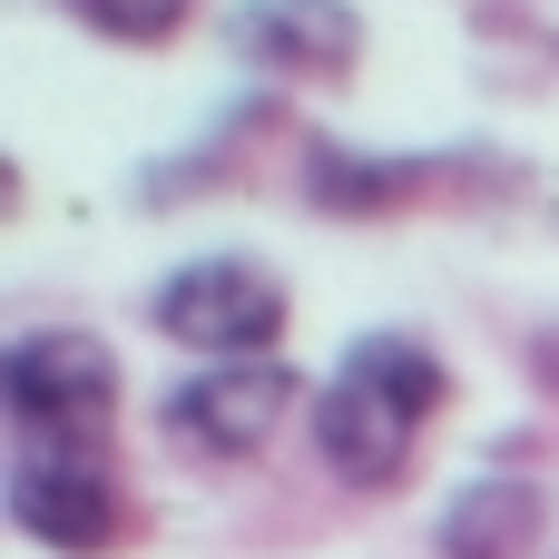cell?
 Wrapping results in <instances>:
<instances>
[{
	"label": "cell",
	"mask_w": 559,
	"mask_h": 559,
	"mask_svg": "<svg viewBox=\"0 0 559 559\" xmlns=\"http://www.w3.org/2000/svg\"><path fill=\"white\" fill-rule=\"evenodd\" d=\"M442 403H452V364L423 334H393V324L354 334L334 354V373L314 383V403H305V432H314L324 481L334 491H364V501L373 491H403L413 462H423V432L442 423Z\"/></svg>",
	"instance_id": "1"
},
{
	"label": "cell",
	"mask_w": 559,
	"mask_h": 559,
	"mask_svg": "<svg viewBox=\"0 0 559 559\" xmlns=\"http://www.w3.org/2000/svg\"><path fill=\"white\" fill-rule=\"evenodd\" d=\"M0 511H10V531L29 550H49V559H108L138 531L108 442H10Z\"/></svg>",
	"instance_id": "2"
},
{
	"label": "cell",
	"mask_w": 559,
	"mask_h": 559,
	"mask_svg": "<svg viewBox=\"0 0 559 559\" xmlns=\"http://www.w3.org/2000/svg\"><path fill=\"white\" fill-rule=\"evenodd\" d=\"M305 403L314 393H305V373L285 354H265V364H197L187 383L157 393V442L177 462H197V472H246V462H265L285 442V423Z\"/></svg>",
	"instance_id": "3"
},
{
	"label": "cell",
	"mask_w": 559,
	"mask_h": 559,
	"mask_svg": "<svg viewBox=\"0 0 559 559\" xmlns=\"http://www.w3.org/2000/svg\"><path fill=\"white\" fill-rule=\"evenodd\" d=\"M147 324H157V344H177L197 364H265L295 324V295L265 255H187L157 275Z\"/></svg>",
	"instance_id": "4"
},
{
	"label": "cell",
	"mask_w": 559,
	"mask_h": 559,
	"mask_svg": "<svg viewBox=\"0 0 559 559\" xmlns=\"http://www.w3.org/2000/svg\"><path fill=\"white\" fill-rule=\"evenodd\" d=\"M118 354L108 334L88 324H29L0 344V413H10V442H98L118 423Z\"/></svg>",
	"instance_id": "5"
},
{
	"label": "cell",
	"mask_w": 559,
	"mask_h": 559,
	"mask_svg": "<svg viewBox=\"0 0 559 559\" xmlns=\"http://www.w3.org/2000/svg\"><path fill=\"white\" fill-rule=\"evenodd\" d=\"M305 206L314 216H403V206H432V197H472V187H531V167L511 157H481V147H442V157H373V147H344V138H305Z\"/></svg>",
	"instance_id": "6"
},
{
	"label": "cell",
	"mask_w": 559,
	"mask_h": 559,
	"mask_svg": "<svg viewBox=\"0 0 559 559\" xmlns=\"http://www.w3.org/2000/svg\"><path fill=\"white\" fill-rule=\"evenodd\" d=\"M226 59L275 88H344L364 69V10L354 0H236L226 10Z\"/></svg>",
	"instance_id": "7"
},
{
	"label": "cell",
	"mask_w": 559,
	"mask_h": 559,
	"mask_svg": "<svg viewBox=\"0 0 559 559\" xmlns=\"http://www.w3.org/2000/svg\"><path fill=\"white\" fill-rule=\"evenodd\" d=\"M550 550V491L531 472H472L432 511V559H540Z\"/></svg>",
	"instance_id": "8"
},
{
	"label": "cell",
	"mask_w": 559,
	"mask_h": 559,
	"mask_svg": "<svg viewBox=\"0 0 559 559\" xmlns=\"http://www.w3.org/2000/svg\"><path fill=\"white\" fill-rule=\"evenodd\" d=\"M88 39H108V49H167L187 20H197V0H59Z\"/></svg>",
	"instance_id": "9"
},
{
	"label": "cell",
	"mask_w": 559,
	"mask_h": 559,
	"mask_svg": "<svg viewBox=\"0 0 559 559\" xmlns=\"http://www.w3.org/2000/svg\"><path fill=\"white\" fill-rule=\"evenodd\" d=\"M531 383L559 403V324H540V334H531Z\"/></svg>",
	"instance_id": "10"
},
{
	"label": "cell",
	"mask_w": 559,
	"mask_h": 559,
	"mask_svg": "<svg viewBox=\"0 0 559 559\" xmlns=\"http://www.w3.org/2000/svg\"><path fill=\"white\" fill-rule=\"evenodd\" d=\"M550 559H559V550H550Z\"/></svg>",
	"instance_id": "11"
}]
</instances>
